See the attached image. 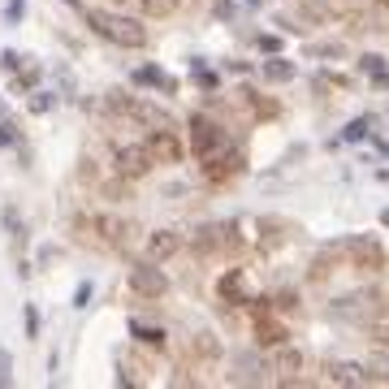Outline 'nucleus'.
<instances>
[{
	"instance_id": "nucleus-5",
	"label": "nucleus",
	"mask_w": 389,
	"mask_h": 389,
	"mask_svg": "<svg viewBox=\"0 0 389 389\" xmlns=\"http://www.w3.org/2000/svg\"><path fill=\"white\" fill-rule=\"evenodd\" d=\"M117 169L126 178H143L151 169V151L147 147H117Z\"/></svg>"
},
{
	"instance_id": "nucleus-15",
	"label": "nucleus",
	"mask_w": 389,
	"mask_h": 389,
	"mask_svg": "<svg viewBox=\"0 0 389 389\" xmlns=\"http://www.w3.org/2000/svg\"><path fill=\"white\" fill-rule=\"evenodd\" d=\"M134 82H147V87H164V91H169V78H164L160 70H151V65H147V70H139V74H134Z\"/></svg>"
},
{
	"instance_id": "nucleus-9",
	"label": "nucleus",
	"mask_w": 389,
	"mask_h": 389,
	"mask_svg": "<svg viewBox=\"0 0 389 389\" xmlns=\"http://www.w3.org/2000/svg\"><path fill=\"white\" fill-rule=\"evenodd\" d=\"M303 368V359H299V351H282L272 363H268V372H277V380H294V372Z\"/></svg>"
},
{
	"instance_id": "nucleus-6",
	"label": "nucleus",
	"mask_w": 389,
	"mask_h": 389,
	"mask_svg": "<svg viewBox=\"0 0 389 389\" xmlns=\"http://www.w3.org/2000/svg\"><path fill=\"white\" fill-rule=\"evenodd\" d=\"M234 368H238V372H234V380H238V385H260V380H264V372H268V363H264L255 351L238 355V359H234Z\"/></svg>"
},
{
	"instance_id": "nucleus-7",
	"label": "nucleus",
	"mask_w": 389,
	"mask_h": 389,
	"mask_svg": "<svg viewBox=\"0 0 389 389\" xmlns=\"http://www.w3.org/2000/svg\"><path fill=\"white\" fill-rule=\"evenodd\" d=\"M178 247H182V238H178L174 230H160V234H151V238H147V260H151V264H164Z\"/></svg>"
},
{
	"instance_id": "nucleus-26",
	"label": "nucleus",
	"mask_w": 389,
	"mask_h": 389,
	"mask_svg": "<svg viewBox=\"0 0 389 389\" xmlns=\"http://www.w3.org/2000/svg\"><path fill=\"white\" fill-rule=\"evenodd\" d=\"M385 9H389V0H385Z\"/></svg>"
},
{
	"instance_id": "nucleus-3",
	"label": "nucleus",
	"mask_w": 389,
	"mask_h": 389,
	"mask_svg": "<svg viewBox=\"0 0 389 389\" xmlns=\"http://www.w3.org/2000/svg\"><path fill=\"white\" fill-rule=\"evenodd\" d=\"M191 147H195V156H212L216 147H225V130L208 117H195L191 122Z\"/></svg>"
},
{
	"instance_id": "nucleus-25",
	"label": "nucleus",
	"mask_w": 389,
	"mask_h": 389,
	"mask_svg": "<svg viewBox=\"0 0 389 389\" xmlns=\"http://www.w3.org/2000/svg\"><path fill=\"white\" fill-rule=\"evenodd\" d=\"M380 342H385V346H389V329H380Z\"/></svg>"
},
{
	"instance_id": "nucleus-10",
	"label": "nucleus",
	"mask_w": 389,
	"mask_h": 389,
	"mask_svg": "<svg viewBox=\"0 0 389 389\" xmlns=\"http://www.w3.org/2000/svg\"><path fill=\"white\" fill-rule=\"evenodd\" d=\"M147 151H151V160H156V156L174 160V156H178V143H174V134H169V130H156V134H151V143H147Z\"/></svg>"
},
{
	"instance_id": "nucleus-14",
	"label": "nucleus",
	"mask_w": 389,
	"mask_h": 389,
	"mask_svg": "<svg viewBox=\"0 0 389 389\" xmlns=\"http://www.w3.org/2000/svg\"><path fill=\"white\" fill-rule=\"evenodd\" d=\"M130 329H134V338H139V342H147V346H164V329H147V324H139V320H134Z\"/></svg>"
},
{
	"instance_id": "nucleus-18",
	"label": "nucleus",
	"mask_w": 389,
	"mask_h": 389,
	"mask_svg": "<svg viewBox=\"0 0 389 389\" xmlns=\"http://www.w3.org/2000/svg\"><path fill=\"white\" fill-rule=\"evenodd\" d=\"M260 338H264V342H282V338H286V333H282V329H277V324H264V320H260Z\"/></svg>"
},
{
	"instance_id": "nucleus-17",
	"label": "nucleus",
	"mask_w": 389,
	"mask_h": 389,
	"mask_svg": "<svg viewBox=\"0 0 389 389\" xmlns=\"http://www.w3.org/2000/svg\"><path fill=\"white\" fill-rule=\"evenodd\" d=\"M100 230H108V238H117V243L126 238V225H122V220H108V216H104V220H100Z\"/></svg>"
},
{
	"instance_id": "nucleus-2",
	"label": "nucleus",
	"mask_w": 389,
	"mask_h": 389,
	"mask_svg": "<svg viewBox=\"0 0 389 389\" xmlns=\"http://www.w3.org/2000/svg\"><path fill=\"white\" fill-rule=\"evenodd\" d=\"M130 290H134V294H143V299H160L164 290H169V277H164V272L147 260L143 268H134V272H130Z\"/></svg>"
},
{
	"instance_id": "nucleus-21",
	"label": "nucleus",
	"mask_w": 389,
	"mask_h": 389,
	"mask_svg": "<svg viewBox=\"0 0 389 389\" xmlns=\"http://www.w3.org/2000/svg\"><path fill=\"white\" fill-rule=\"evenodd\" d=\"M87 299H91V282H78V290H74V307H87Z\"/></svg>"
},
{
	"instance_id": "nucleus-4",
	"label": "nucleus",
	"mask_w": 389,
	"mask_h": 389,
	"mask_svg": "<svg viewBox=\"0 0 389 389\" xmlns=\"http://www.w3.org/2000/svg\"><path fill=\"white\" fill-rule=\"evenodd\" d=\"M346 251H351V260H355L359 268H380V264H385V251H380L376 238H363V234H359V238L346 243Z\"/></svg>"
},
{
	"instance_id": "nucleus-16",
	"label": "nucleus",
	"mask_w": 389,
	"mask_h": 389,
	"mask_svg": "<svg viewBox=\"0 0 389 389\" xmlns=\"http://www.w3.org/2000/svg\"><path fill=\"white\" fill-rule=\"evenodd\" d=\"M22 14H26V0H9V5H5V22H9V26H14Z\"/></svg>"
},
{
	"instance_id": "nucleus-8",
	"label": "nucleus",
	"mask_w": 389,
	"mask_h": 389,
	"mask_svg": "<svg viewBox=\"0 0 389 389\" xmlns=\"http://www.w3.org/2000/svg\"><path fill=\"white\" fill-rule=\"evenodd\" d=\"M329 380L333 385H368L363 363H329Z\"/></svg>"
},
{
	"instance_id": "nucleus-22",
	"label": "nucleus",
	"mask_w": 389,
	"mask_h": 389,
	"mask_svg": "<svg viewBox=\"0 0 389 389\" xmlns=\"http://www.w3.org/2000/svg\"><path fill=\"white\" fill-rule=\"evenodd\" d=\"M14 376H9V355H5V346H0V385H9Z\"/></svg>"
},
{
	"instance_id": "nucleus-23",
	"label": "nucleus",
	"mask_w": 389,
	"mask_h": 389,
	"mask_svg": "<svg viewBox=\"0 0 389 389\" xmlns=\"http://www.w3.org/2000/svg\"><path fill=\"white\" fill-rule=\"evenodd\" d=\"M0 65H9V70H18L22 61H18V52H0Z\"/></svg>"
},
{
	"instance_id": "nucleus-11",
	"label": "nucleus",
	"mask_w": 389,
	"mask_h": 389,
	"mask_svg": "<svg viewBox=\"0 0 389 389\" xmlns=\"http://www.w3.org/2000/svg\"><path fill=\"white\" fill-rule=\"evenodd\" d=\"M363 372H368V380H376V385H389V355H368Z\"/></svg>"
},
{
	"instance_id": "nucleus-1",
	"label": "nucleus",
	"mask_w": 389,
	"mask_h": 389,
	"mask_svg": "<svg viewBox=\"0 0 389 389\" xmlns=\"http://www.w3.org/2000/svg\"><path fill=\"white\" fill-rule=\"evenodd\" d=\"M87 26L104 39H113L122 48H143L147 43V31L139 18H126V14H108V9H87Z\"/></svg>"
},
{
	"instance_id": "nucleus-19",
	"label": "nucleus",
	"mask_w": 389,
	"mask_h": 389,
	"mask_svg": "<svg viewBox=\"0 0 389 389\" xmlns=\"http://www.w3.org/2000/svg\"><path fill=\"white\" fill-rule=\"evenodd\" d=\"M26 338H39V311L26 303Z\"/></svg>"
},
{
	"instance_id": "nucleus-12",
	"label": "nucleus",
	"mask_w": 389,
	"mask_h": 389,
	"mask_svg": "<svg viewBox=\"0 0 389 389\" xmlns=\"http://www.w3.org/2000/svg\"><path fill=\"white\" fill-rule=\"evenodd\" d=\"M220 294L234 299V303H247V294H243V272H238V268H234L230 277H220Z\"/></svg>"
},
{
	"instance_id": "nucleus-20",
	"label": "nucleus",
	"mask_w": 389,
	"mask_h": 389,
	"mask_svg": "<svg viewBox=\"0 0 389 389\" xmlns=\"http://www.w3.org/2000/svg\"><path fill=\"white\" fill-rule=\"evenodd\" d=\"M363 134H368V117H359V122L346 126V139H363Z\"/></svg>"
},
{
	"instance_id": "nucleus-24",
	"label": "nucleus",
	"mask_w": 389,
	"mask_h": 389,
	"mask_svg": "<svg viewBox=\"0 0 389 389\" xmlns=\"http://www.w3.org/2000/svg\"><path fill=\"white\" fill-rule=\"evenodd\" d=\"M363 70L368 74H380V57H363Z\"/></svg>"
},
{
	"instance_id": "nucleus-13",
	"label": "nucleus",
	"mask_w": 389,
	"mask_h": 389,
	"mask_svg": "<svg viewBox=\"0 0 389 389\" xmlns=\"http://www.w3.org/2000/svg\"><path fill=\"white\" fill-rule=\"evenodd\" d=\"M264 78L268 82H290L294 78V65L290 61H264Z\"/></svg>"
}]
</instances>
